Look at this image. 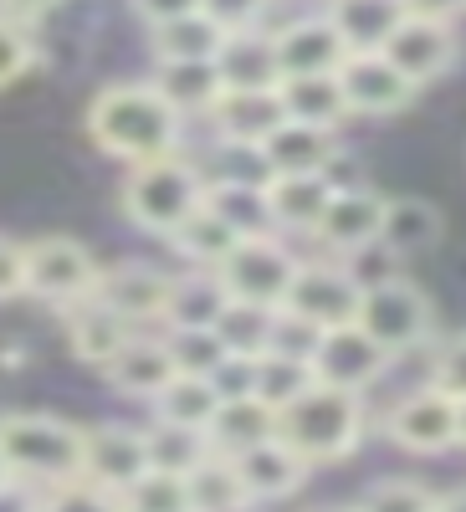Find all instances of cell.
Masks as SVG:
<instances>
[{"label": "cell", "mask_w": 466, "mask_h": 512, "mask_svg": "<svg viewBox=\"0 0 466 512\" xmlns=\"http://www.w3.org/2000/svg\"><path fill=\"white\" fill-rule=\"evenodd\" d=\"M88 139L123 164L185 154V113L149 77L144 82H113L88 108Z\"/></svg>", "instance_id": "cell-1"}, {"label": "cell", "mask_w": 466, "mask_h": 512, "mask_svg": "<svg viewBox=\"0 0 466 512\" xmlns=\"http://www.w3.org/2000/svg\"><path fill=\"white\" fill-rule=\"evenodd\" d=\"M277 436L298 451L313 472L318 466L349 461L364 436H369V415L359 390H338V384H308V390L277 410Z\"/></svg>", "instance_id": "cell-2"}, {"label": "cell", "mask_w": 466, "mask_h": 512, "mask_svg": "<svg viewBox=\"0 0 466 512\" xmlns=\"http://www.w3.org/2000/svg\"><path fill=\"white\" fill-rule=\"evenodd\" d=\"M0 456L26 487H62L82 477V425L47 410L0 415Z\"/></svg>", "instance_id": "cell-3"}, {"label": "cell", "mask_w": 466, "mask_h": 512, "mask_svg": "<svg viewBox=\"0 0 466 512\" xmlns=\"http://www.w3.org/2000/svg\"><path fill=\"white\" fill-rule=\"evenodd\" d=\"M200 200H205V180H200L190 154H159V159L129 164V180H123V190H118L123 216H129L139 231L164 236V241Z\"/></svg>", "instance_id": "cell-4"}, {"label": "cell", "mask_w": 466, "mask_h": 512, "mask_svg": "<svg viewBox=\"0 0 466 512\" xmlns=\"http://www.w3.org/2000/svg\"><path fill=\"white\" fill-rule=\"evenodd\" d=\"M354 323L374 338V344H385L400 359V354H415V349L431 344V333H436V303L410 277H395L390 272V277L364 282Z\"/></svg>", "instance_id": "cell-5"}, {"label": "cell", "mask_w": 466, "mask_h": 512, "mask_svg": "<svg viewBox=\"0 0 466 512\" xmlns=\"http://www.w3.org/2000/svg\"><path fill=\"white\" fill-rule=\"evenodd\" d=\"M216 272H221L226 292L241 297V303L282 308V297H287V287H292V272H298V251L282 241V231L241 236Z\"/></svg>", "instance_id": "cell-6"}, {"label": "cell", "mask_w": 466, "mask_h": 512, "mask_svg": "<svg viewBox=\"0 0 466 512\" xmlns=\"http://www.w3.org/2000/svg\"><path fill=\"white\" fill-rule=\"evenodd\" d=\"M359 297H364V282L344 256H313V262L298 256V272H292L282 308L303 313L318 328H338V323H354Z\"/></svg>", "instance_id": "cell-7"}, {"label": "cell", "mask_w": 466, "mask_h": 512, "mask_svg": "<svg viewBox=\"0 0 466 512\" xmlns=\"http://www.w3.org/2000/svg\"><path fill=\"white\" fill-rule=\"evenodd\" d=\"M98 272V256L77 236H41L26 246V297H36V303L67 308L98 287Z\"/></svg>", "instance_id": "cell-8"}, {"label": "cell", "mask_w": 466, "mask_h": 512, "mask_svg": "<svg viewBox=\"0 0 466 512\" xmlns=\"http://www.w3.org/2000/svg\"><path fill=\"white\" fill-rule=\"evenodd\" d=\"M395 354L385 344L359 328V323H338V328H323L318 349H313V379L318 384H338V390H374L379 379L390 374Z\"/></svg>", "instance_id": "cell-9"}, {"label": "cell", "mask_w": 466, "mask_h": 512, "mask_svg": "<svg viewBox=\"0 0 466 512\" xmlns=\"http://www.w3.org/2000/svg\"><path fill=\"white\" fill-rule=\"evenodd\" d=\"M379 52H385L415 88H431V82H441L461 62V31H456V21H436V16L410 11Z\"/></svg>", "instance_id": "cell-10"}, {"label": "cell", "mask_w": 466, "mask_h": 512, "mask_svg": "<svg viewBox=\"0 0 466 512\" xmlns=\"http://www.w3.org/2000/svg\"><path fill=\"white\" fill-rule=\"evenodd\" d=\"M385 436L400 451H410V456H446V451H456V400L426 379L420 390H410L405 400L390 405Z\"/></svg>", "instance_id": "cell-11"}, {"label": "cell", "mask_w": 466, "mask_h": 512, "mask_svg": "<svg viewBox=\"0 0 466 512\" xmlns=\"http://www.w3.org/2000/svg\"><path fill=\"white\" fill-rule=\"evenodd\" d=\"M338 88L354 118H395L420 98V88L385 52H349L338 62Z\"/></svg>", "instance_id": "cell-12"}, {"label": "cell", "mask_w": 466, "mask_h": 512, "mask_svg": "<svg viewBox=\"0 0 466 512\" xmlns=\"http://www.w3.org/2000/svg\"><path fill=\"white\" fill-rule=\"evenodd\" d=\"M139 472H149V441L144 425H123V420H103L82 431V477L98 492H108L118 502V492L129 487Z\"/></svg>", "instance_id": "cell-13"}, {"label": "cell", "mask_w": 466, "mask_h": 512, "mask_svg": "<svg viewBox=\"0 0 466 512\" xmlns=\"http://www.w3.org/2000/svg\"><path fill=\"white\" fill-rule=\"evenodd\" d=\"M385 200L374 185H333L323 216L313 226V241L328 251V256H354L364 246L379 241V231H385Z\"/></svg>", "instance_id": "cell-14"}, {"label": "cell", "mask_w": 466, "mask_h": 512, "mask_svg": "<svg viewBox=\"0 0 466 512\" xmlns=\"http://www.w3.org/2000/svg\"><path fill=\"white\" fill-rule=\"evenodd\" d=\"M272 47H277L282 77H292V72H338V62L349 57L344 36H338V26L328 21V11L287 16L282 26H272Z\"/></svg>", "instance_id": "cell-15"}, {"label": "cell", "mask_w": 466, "mask_h": 512, "mask_svg": "<svg viewBox=\"0 0 466 512\" xmlns=\"http://www.w3.org/2000/svg\"><path fill=\"white\" fill-rule=\"evenodd\" d=\"M169 277L175 272H159L149 262H118V267H103L98 272V297L123 313L134 328H159L164 323V303H169Z\"/></svg>", "instance_id": "cell-16"}, {"label": "cell", "mask_w": 466, "mask_h": 512, "mask_svg": "<svg viewBox=\"0 0 466 512\" xmlns=\"http://www.w3.org/2000/svg\"><path fill=\"white\" fill-rule=\"evenodd\" d=\"M262 154L272 164V175H333V164L344 159V144H338V128L282 118L262 139Z\"/></svg>", "instance_id": "cell-17"}, {"label": "cell", "mask_w": 466, "mask_h": 512, "mask_svg": "<svg viewBox=\"0 0 466 512\" xmlns=\"http://www.w3.org/2000/svg\"><path fill=\"white\" fill-rule=\"evenodd\" d=\"M98 369H103V379L123 400H144V405L175 379V359H169V349H164V333H149V328H139L129 344H123L108 364H98Z\"/></svg>", "instance_id": "cell-18"}, {"label": "cell", "mask_w": 466, "mask_h": 512, "mask_svg": "<svg viewBox=\"0 0 466 512\" xmlns=\"http://www.w3.org/2000/svg\"><path fill=\"white\" fill-rule=\"evenodd\" d=\"M62 328H67V349H72L82 364H93V369L108 364V359L139 333L123 313H113L98 292H88V297H77V303H67V308H62Z\"/></svg>", "instance_id": "cell-19"}, {"label": "cell", "mask_w": 466, "mask_h": 512, "mask_svg": "<svg viewBox=\"0 0 466 512\" xmlns=\"http://www.w3.org/2000/svg\"><path fill=\"white\" fill-rule=\"evenodd\" d=\"M231 461H236V472H241L251 502H282V497H292V492H303L308 477H313V466L292 451L282 436H267V441H257V446H246V451L231 456Z\"/></svg>", "instance_id": "cell-20"}, {"label": "cell", "mask_w": 466, "mask_h": 512, "mask_svg": "<svg viewBox=\"0 0 466 512\" xmlns=\"http://www.w3.org/2000/svg\"><path fill=\"white\" fill-rule=\"evenodd\" d=\"M216 67H221L226 88H277L282 67H277V47H272V26L226 31L221 52H216Z\"/></svg>", "instance_id": "cell-21"}, {"label": "cell", "mask_w": 466, "mask_h": 512, "mask_svg": "<svg viewBox=\"0 0 466 512\" xmlns=\"http://www.w3.org/2000/svg\"><path fill=\"white\" fill-rule=\"evenodd\" d=\"M446 236V216L441 205H431L426 195H390L385 200V231H379V246L390 256H420V251H436Z\"/></svg>", "instance_id": "cell-22"}, {"label": "cell", "mask_w": 466, "mask_h": 512, "mask_svg": "<svg viewBox=\"0 0 466 512\" xmlns=\"http://www.w3.org/2000/svg\"><path fill=\"white\" fill-rule=\"evenodd\" d=\"M328 195L333 175H267V210L282 236H313Z\"/></svg>", "instance_id": "cell-23"}, {"label": "cell", "mask_w": 466, "mask_h": 512, "mask_svg": "<svg viewBox=\"0 0 466 512\" xmlns=\"http://www.w3.org/2000/svg\"><path fill=\"white\" fill-rule=\"evenodd\" d=\"M231 303V292L216 267H190L169 277V303L159 328H216L221 308Z\"/></svg>", "instance_id": "cell-24"}, {"label": "cell", "mask_w": 466, "mask_h": 512, "mask_svg": "<svg viewBox=\"0 0 466 512\" xmlns=\"http://www.w3.org/2000/svg\"><path fill=\"white\" fill-rule=\"evenodd\" d=\"M282 98L277 88H226L221 103L210 108V128H216L221 139H246V144H262L272 128L282 123Z\"/></svg>", "instance_id": "cell-25"}, {"label": "cell", "mask_w": 466, "mask_h": 512, "mask_svg": "<svg viewBox=\"0 0 466 512\" xmlns=\"http://www.w3.org/2000/svg\"><path fill=\"white\" fill-rule=\"evenodd\" d=\"M323 11L338 26L349 52H379L390 41V31L410 16L405 0H323Z\"/></svg>", "instance_id": "cell-26"}, {"label": "cell", "mask_w": 466, "mask_h": 512, "mask_svg": "<svg viewBox=\"0 0 466 512\" xmlns=\"http://www.w3.org/2000/svg\"><path fill=\"white\" fill-rule=\"evenodd\" d=\"M277 98L287 118H303L318 128H344L354 118L344 103V88H338V72H292L277 82Z\"/></svg>", "instance_id": "cell-27"}, {"label": "cell", "mask_w": 466, "mask_h": 512, "mask_svg": "<svg viewBox=\"0 0 466 512\" xmlns=\"http://www.w3.org/2000/svg\"><path fill=\"white\" fill-rule=\"evenodd\" d=\"M149 82L185 113V123L190 118H210V108H216L221 93H226L216 57H210V62H159Z\"/></svg>", "instance_id": "cell-28"}, {"label": "cell", "mask_w": 466, "mask_h": 512, "mask_svg": "<svg viewBox=\"0 0 466 512\" xmlns=\"http://www.w3.org/2000/svg\"><path fill=\"white\" fill-rule=\"evenodd\" d=\"M267 436H277V410L262 405L257 395L221 400L216 415H210V425H205L210 451H226V456H241L246 446H257V441H267Z\"/></svg>", "instance_id": "cell-29"}, {"label": "cell", "mask_w": 466, "mask_h": 512, "mask_svg": "<svg viewBox=\"0 0 466 512\" xmlns=\"http://www.w3.org/2000/svg\"><path fill=\"white\" fill-rule=\"evenodd\" d=\"M221 41H226V26H216L205 11H185V16L149 26L154 62H210L221 52Z\"/></svg>", "instance_id": "cell-30"}, {"label": "cell", "mask_w": 466, "mask_h": 512, "mask_svg": "<svg viewBox=\"0 0 466 512\" xmlns=\"http://www.w3.org/2000/svg\"><path fill=\"white\" fill-rule=\"evenodd\" d=\"M236 241H241V231L221 216V210H210L205 200L190 210L175 231H169V246H175L190 267H221Z\"/></svg>", "instance_id": "cell-31"}, {"label": "cell", "mask_w": 466, "mask_h": 512, "mask_svg": "<svg viewBox=\"0 0 466 512\" xmlns=\"http://www.w3.org/2000/svg\"><path fill=\"white\" fill-rule=\"evenodd\" d=\"M190 512H236V507H251V492L236 472V461L226 451H205L190 472Z\"/></svg>", "instance_id": "cell-32"}, {"label": "cell", "mask_w": 466, "mask_h": 512, "mask_svg": "<svg viewBox=\"0 0 466 512\" xmlns=\"http://www.w3.org/2000/svg\"><path fill=\"white\" fill-rule=\"evenodd\" d=\"M195 169H200L205 185H267V175H272V164H267L262 144L221 139V134H216V144H210V149L195 159Z\"/></svg>", "instance_id": "cell-33"}, {"label": "cell", "mask_w": 466, "mask_h": 512, "mask_svg": "<svg viewBox=\"0 0 466 512\" xmlns=\"http://www.w3.org/2000/svg\"><path fill=\"white\" fill-rule=\"evenodd\" d=\"M216 405H221V395L210 390V379H205V374H180V369H175V379H169L164 390L149 400L154 420L190 425V431H205L210 415H216Z\"/></svg>", "instance_id": "cell-34"}, {"label": "cell", "mask_w": 466, "mask_h": 512, "mask_svg": "<svg viewBox=\"0 0 466 512\" xmlns=\"http://www.w3.org/2000/svg\"><path fill=\"white\" fill-rule=\"evenodd\" d=\"M313 384V364L308 359H292V354H277V349H262L257 364H251V395H257L262 405L282 410L292 405L303 390Z\"/></svg>", "instance_id": "cell-35"}, {"label": "cell", "mask_w": 466, "mask_h": 512, "mask_svg": "<svg viewBox=\"0 0 466 512\" xmlns=\"http://www.w3.org/2000/svg\"><path fill=\"white\" fill-rule=\"evenodd\" d=\"M205 205L221 210V216H226L241 236L277 231V226H272V210H267V185H205Z\"/></svg>", "instance_id": "cell-36"}, {"label": "cell", "mask_w": 466, "mask_h": 512, "mask_svg": "<svg viewBox=\"0 0 466 512\" xmlns=\"http://www.w3.org/2000/svg\"><path fill=\"white\" fill-rule=\"evenodd\" d=\"M118 507H134V512H190V482H185V472L149 466V472H139L129 487L118 492Z\"/></svg>", "instance_id": "cell-37"}, {"label": "cell", "mask_w": 466, "mask_h": 512, "mask_svg": "<svg viewBox=\"0 0 466 512\" xmlns=\"http://www.w3.org/2000/svg\"><path fill=\"white\" fill-rule=\"evenodd\" d=\"M272 313H277V308L241 303V297H231V303L221 308V318H216V333H221L226 354H262L267 338H272Z\"/></svg>", "instance_id": "cell-38"}, {"label": "cell", "mask_w": 466, "mask_h": 512, "mask_svg": "<svg viewBox=\"0 0 466 512\" xmlns=\"http://www.w3.org/2000/svg\"><path fill=\"white\" fill-rule=\"evenodd\" d=\"M144 441H149V466H164V472H190V466L210 451L205 431L169 425V420H149L144 425Z\"/></svg>", "instance_id": "cell-39"}, {"label": "cell", "mask_w": 466, "mask_h": 512, "mask_svg": "<svg viewBox=\"0 0 466 512\" xmlns=\"http://www.w3.org/2000/svg\"><path fill=\"white\" fill-rule=\"evenodd\" d=\"M159 333H164V349L180 374H210L226 359V344L216 328H159Z\"/></svg>", "instance_id": "cell-40"}, {"label": "cell", "mask_w": 466, "mask_h": 512, "mask_svg": "<svg viewBox=\"0 0 466 512\" xmlns=\"http://www.w3.org/2000/svg\"><path fill=\"white\" fill-rule=\"evenodd\" d=\"M359 507H374V512H431V507H446V497L436 487H426L420 477H379Z\"/></svg>", "instance_id": "cell-41"}, {"label": "cell", "mask_w": 466, "mask_h": 512, "mask_svg": "<svg viewBox=\"0 0 466 512\" xmlns=\"http://www.w3.org/2000/svg\"><path fill=\"white\" fill-rule=\"evenodd\" d=\"M36 67V41H31V26L16 21V16H0V93L21 82L26 72Z\"/></svg>", "instance_id": "cell-42"}, {"label": "cell", "mask_w": 466, "mask_h": 512, "mask_svg": "<svg viewBox=\"0 0 466 512\" xmlns=\"http://www.w3.org/2000/svg\"><path fill=\"white\" fill-rule=\"evenodd\" d=\"M318 338H323V328H318V323H308L303 313H292V308H277V313H272V338H267V349L292 354V359H308V364H313Z\"/></svg>", "instance_id": "cell-43"}, {"label": "cell", "mask_w": 466, "mask_h": 512, "mask_svg": "<svg viewBox=\"0 0 466 512\" xmlns=\"http://www.w3.org/2000/svg\"><path fill=\"white\" fill-rule=\"evenodd\" d=\"M431 384L446 390L451 400H466V328L451 333L446 344H436L431 354Z\"/></svg>", "instance_id": "cell-44"}, {"label": "cell", "mask_w": 466, "mask_h": 512, "mask_svg": "<svg viewBox=\"0 0 466 512\" xmlns=\"http://www.w3.org/2000/svg\"><path fill=\"white\" fill-rule=\"evenodd\" d=\"M272 6H277V0H200V11H205L210 21H216V26H226V31H241V26H267Z\"/></svg>", "instance_id": "cell-45"}, {"label": "cell", "mask_w": 466, "mask_h": 512, "mask_svg": "<svg viewBox=\"0 0 466 512\" xmlns=\"http://www.w3.org/2000/svg\"><path fill=\"white\" fill-rule=\"evenodd\" d=\"M251 364H257V354H226L216 369H210V390H216L221 400H236V395H251Z\"/></svg>", "instance_id": "cell-46"}, {"label": "cell", "mask_w": 466, "mask_h": 512, "mask_svg": "<svg viewBox=\"0 0 466 512\" xmlns=\"http://www.w3.org/2000/svg\"><path fill=\"white\" fill-rule=\"evenodd\" d=\"M26 297V246L0 236V303Z\"/></svg>", "instance_id": "cell-47"}, {"label": "cell", "mask_w": 466, "mask_h": 512, "mask_svg": "<svg viewBox=\"0 0 466 512\" xmlns=\"http://www.w3.org/2000/svg\"><path fill=\"white\" fill-rule=\"evenodd\" d=\"M129 6H134V16H139L144 26H159V21H169V16L200 11V0H129Z\"/></svg>", "instance_id": "cell-48"}, {"label": "cell", "mask_w": 466, "mask_h": 512, "mask_svg": "<svg viewBox=\"0 0 466 512\" xmlns=\"http://www.w3.org/2000/svg\"><path fill=\"white\" fill-rule=\"evenodd\" d=\"M415 16H436V21H461L466 16V0H405Z\"/></svg>", "instance_id": "cell-49"}, {"label": "cell", "mask_w": 466, "mask_h": 512, "mask_svg": "<svg viewBox=\"0 0 466 512\" xmlns=\"http://www.w3.org/2000/svg\"><path fill=\"white\" fill-rule=\"evenodd\" d=\"M57 6V0H0V16H16V21H41V16H47Z\"/></svg>", "instance_id": "cell-50"}, {"label": "cell", "mask_w": 466, "mask_h": 512, "mask_svg": "<svg viewBox=\"0 0 466 512\" xmlns=\"http://www.w3.org/2000/svg\"><path fill=\"white\" fill-rule=\"evenodd\" d=\"M456 446H466V400H456Z\"/></svg>", "instance_id": "cell-51"}, {"label": "cell", "mask_w": 466, "mask_h": 512, "mask_svg": "<svg viewBox=\"0 0 466 512\" xmlns=\"http://www.w3.org/2000/svg\"><path fill=\"white\" fill-rule=\"evenodd\" d=\"M6 487H16V477H11V466H6V456H0V492Z\"/></svg>", "instance_id": "cell-52"}]
</instances>
